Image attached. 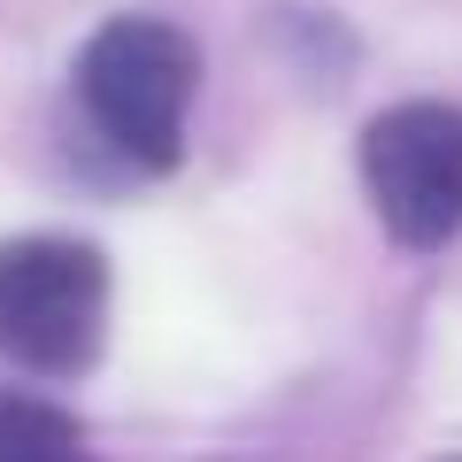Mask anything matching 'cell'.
<instances>
[{"mask_svg": "<svg viewBox=\"0 0 462 462\" xmlns=\"http://www.w3.org/2000/svg\"><path fill=\"white\" fill-rule=\"evenodd\" d=\"M108 331V263L85 239H8L0 247V355L39 378H69Z\"/></svg>", "mask_w": 462, "mask_h": 462, "instance_id": "obj_2", "label": "cell"}, {"mask_svg": "<svg viewBox=\"0 0 462 462\" xmlns=\"http://www.w3.org/2000/svg\"><path fill=\"white\" fill-rule=\"evenodd\" d=\"M193 85H200V54L162 16H116L78 54V100L93 116V132L139 170L178 162Z\"/></svg>", "mask_w": 462, "mask_h": 462, "instance_id": "obj_1", "label": "cell"}, {"mask_svg": "<svg viewBox=\"0 0 462 462\" xmlns=\"http://www.w3.org/2000/svg\"><path fill=\"white\" fill-rule=\"evenodd\" d=\"M455 462H462V455H455Z\"/></svg>", "mask_w": 462, "mask_h": 462, "instance_id": "obj_5", "label": "cell"}, {"mask_svg": "<svg viewBox=\"0 0 462 462\" xmlns=\"http://www.w3.org/2000/svg\"><path fill=\"white\" fill-rule=\"evenodd\" d=\"M0 462H100L54 401L0 385Z\"/></svg>", "mask_w": 462, "mask_h": 462, "instance_id": "obj_4", "label": "cell"}, {"mask_svg": "<svg viewBox=\"0 0 462 462\" xmlns=\"http://www.w3.org/2000/svg\"><path fill=\"white\" fill-rule=\"evenodd\" d=\"M363 185L401 247L431 254L462 231V108L401 100L363 132Z\"/></svg>", "mask_w": 462, "mask_h": 462, "instance_id": "obj_3", "label": "cell"}]
</instances>
